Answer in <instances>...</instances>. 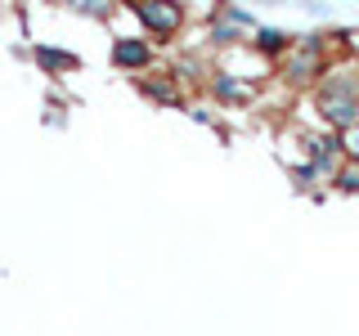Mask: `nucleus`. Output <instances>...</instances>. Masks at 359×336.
Returning <instances> with one entry per match:
<instances>
[{"instance_id": "obj_1", "label": "nucleus", "mask_w": 359, "mask_h": 336, "mask_svg": "<svg viewBox=\"0 0 359 336\" xmlns=\"http://www.w3.org/2000/svg\"><path fill=\"white\" fill-rule=\"evenodd\" d=\"M126 14L135 18V27L149 36L157 50H166V45H175L180 36H184L189 27V5H180V0H130Z\"/></svg>"}, {"instance_id": "obj_2", "label": "nucleus", "mask_w": 359, "mask_h": 336, "mask_svg": "<svg viewBox=\"0 0 359 336\" xmlns=\"http://www.w3.org/2000/svg\"><path fill=\"white\" fill-rule=\"evenodd\" d=\"M108 63L135 81V76L157 72V63H162V50H157V45L144 36V31H112V41H108Z\"/></svg>"}, {"instance_id": "obj_3", "label": "nucleus", "mask_w": 359, "mask_h": 336, "mask_svg": "<svg viewBox=\"0 0 359 336\" xmlns=\"http://www.w3.org/2000/svg\"><path fill=\"white\" fill-rule=\"evenodd\" d=\"M301 162H310V171L323 179V184H332V175L346 166V144H341V134H332V130H306L301 134Z\"/></svg>"}, {"instance_id": "obj_4", "label": "nucleus", "mask_w": 359, "mask_h": 336, "mask_svg": "<svg viewBox=\"0 0 359 336\" xmlns=\"http://www.w3.org/2000/svg\"><path fill=\"white\" fill-rule=\"evenodd\" d=\"M202 94H207V104H216V108H252L256 99H261L252 81H243V76L233 72V67H224V63L207 76Z\"/></svg>"}, {"instance_id": "obj_5", "label": "nucleus", "mask_w": 359, "mask_h": 336, "mask_svg": "<svg viewBox=\"0 0 359 336\" xmlns=\"http://www.w3.org/2000/svg\"><path fill=\"white\" fill-rule=\"evenodd\" d=\"M247 50H252V54H256L261 63L278 67V63H283L292 50H297V31L278 27V22H261V27L252 31V41H247Z\"/></svg>"}, {"instance_id": "obj_6", "label": "nucleus", "mask_w": 359, "mask_h": 336, "mask_svg": "<svg viewBox=\"0 0 359 336\" xmlns=\"http://www.w3.org/2000/svg\"><path fill=\"white\" fill-rule=\"evenodd\" d=\"M27 59L36 63L45 76H54V81H59V76H72L76 67H86V59H81L76 50L54 45V41H32V45H27Z\"/></svg>"}, {"instance_id": "obj_7", "label": "nucleus", "mask_w": 359, "mask_h": 336, "mask_svg": "<svg viewBox=\"0 0 359 336\" xmlns=\"http://www.w3.org/2000/svg\"><path fill=\"white\" fill-rule=\"evenodd\" d=\"M166 72L175 76L180 90H202V85H207V76L216 72V63L207 59V50H175L171 63H166Z\"/></svg>"}, {"instance_id": "obj_8", "label": "nucleus", "mask_w": 359, "mask_h": 336, "mask_svg": "<svg viewBox=\"0 0 359 336\" xmlns=\"http://www.w3.org/2000/svg\"><path fill=\"white\" fill-rule=\"evenodd\" d=\"M135 90H140V99H149L153 108H189V94L175 85V76L166 72V67H157L149 76H135Z\"/></svg>"}, {"instance_id": "obj_9", "label": "nucleus", "mask_w": 359, "mask_h": 336, "mask_svg": "<svg viewBox=\"0 0 359 336\" xmlns=\"http://www.w3.org/2000/svg\"><path fill=\"white\" fill-rule=\"evenodd\" d=\"M247 41H252V36H247V31L229 27V22H224V18H216V14H211L207 31H202V45H207L211 54H233V50H243Z\"/></svg>"}, {"instance_id": "obj_10", "label": "nucleus", "mask_w": 359, "mask_h": 336, "mask_svg": "<svg viewBox=\"0 0 359 336\" xmlns=\"http://www.w3.org/2000/svg\"><path fill=\"white\" fill-rule=\"evenodd\" d=\"M216 18H224L229 27H238V31H247L252 36L256 27H261V14H252L247 5H216Z\"/></svg>"}, {"instance_id": "obj_11", "label": "nucleus", "mask_w": 359, "mask_h": 336, "mask_svg": "<svg viewBox=\"0 0 359 336\" xmlns=\"http://www.w3.org/2000/svg\"><path fill=\"white\" fill-rule=\"evenodd\" d=\"M72 9L76 18H90V22H108V18H117V5L112 0H72Z\"/></svg>"}, {"instance_id": "obj_12", "label": "nucleus", "mask_w": 359, "mask_h": 336, "mask_svg": "<svg viewBox=\"0 0 359 336\" xmlns=\"http://www.w3.org/2000/svg\"><path fill=\"white\" fill-rule=\"evenodd\" d=\"M287 179H292L297 193H319V184H323V179L310 171V162H287Z\"/></svg>"}, {"instance_id": "obj_13", "label": "nucleus", "mask_w": 359, "mask_h": 336, "mask_svg": "<svg viewBox=\"0 0 359 336\" xmlns=\"http://www.w3.org/2000/svg\"><path fill=\"white\" fill-rule=\"evenodd\" d=\"M189 121H198V126H211V130H220V126H224L220 108H216V104H207V99H198V104H189Z\"/></svg>"}, {"instance_id": "obj_14", "label": "nucleus", "mask_w": 359, "mask_h": 336, "mask_svg": "<svg viewBox=\"0 0 359 336\" xmlns=\"http://www.w3.org/2000/svg\"><path fill=\"white\" fill-rule=\"evenodd\" d=\"M332 193H346V197H359V166H351V162H346L341 166V171H337L332 175Z\"/></svg>"}, {"instance_id": "obj_15", "label": "nucleus", "mask_w": 359, "mask_h": 336, "mask_svg": "<svg viewBox=\"0 0 359 336\" xmlns=\"http://www.w3.org/2000/svg\"><path fill=\"white\" fill-rule=\"evenodd\" d=\"M41 121H45V126H54V130H63L67 126V104H63V99H45Z\"/></svg>"}, {"instance_id": "obj_16", "label": "nucleus", "mask_w": 359, "mask_h": 336, "mask_svg": "<svg viewBox=\"0 0 359 336\" xmlns=\"http://www.w3.org/2000/svg\"><path fill=\"white\" fill-rule=\"evenodd\" d=\"M341 144H346V162L359 166V126H355L351 134H341Z\"/></svg>"}]
</instances>
